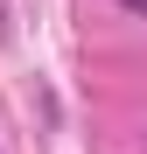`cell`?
Listing matches in <instances>:
<instances>
[{
	"instance_id": "obj_1",
	"label": "cell",
	"mask_w": 147,
	"mask_h": 154,
	"mask_svg": "<svg viewBox=\"0 0 147 154\" xmlns=\"http://www.w3.org/2000/svg\"><path fill=\"white\" fill-rule=\"evenodd\" d=\"M119 7H133V14H147V0H119Z\"/></svg>"
},
{
	"instance_id": "obj_2",
	"label": "cell",
	"mask_w": 147,
	"mask_h": 154,
	"mask_svg": "<svg viewBox=\"0 0 147 154\" xmlns=\"http://www.w3.org/2000/svg\"><path fill=\"white\" fill-rule=\"evenodd\" d=\"M0 28H7V0H0Z\"/></svg>"
}]
</instances>
